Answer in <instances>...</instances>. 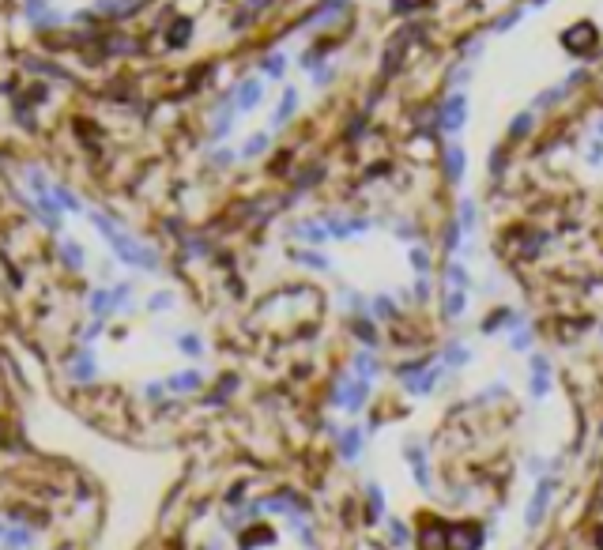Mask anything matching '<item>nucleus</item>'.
Segmentation results:
<instances>
[{"mask_svg": "<svg viewBox=\"0 0 603 550\" xmlns=\"http://www.w3.org/2000/svg\"><path fill=\"white\" fill-rule=\"evenodd\" d=\"M532 121H535V110H524V113H517L513 121H509V136H528L532 133Z\"/></svg>", "mask_w": 603, "mask_h": 550, "instance_id": "10", "label": "nucleus"}, {"mask_svg": "<svg viewBox=\"0 0 603 550\" xmlns=\"http://www.w3.org/2000/svg\"><path fill=\"white\" fill-rule=\"evenodd\" d=\"M468 113H471L468 95H464V90H449V98H445V102H441V110H438V125H441V133L456 136V133H460V128L468 125Z\"/></svg>", "mask_w": 603, "mask_h": 550, "instance_id": "1", "label": "nucleus"}, {"mask_svg": "<svg viewBox=\"0 0 603 550\" xmlns=\"http://www.w3.org/2000/svg\"><path fill=\"white\" fill-rule=\"evenodd\" d=\"M298 106H302V90L294 83H287L283 95H279V106L272 110V133H275V128H283V125H291V117L298 113Z\"/></svg>", "mask_w": 603, "mask_h": 550, "instance_id": "3", "label": "nucleus"}, {"mask_svg": "<svg viewBox=\"0 0 603 550\" xmlns=\"http://www.w3.org/2000/svg\"><path fill=\"white\" fill-rule=\"evenodd\" d=\"M550 0H528V8H547Z\"/></svg>", "mask_w": 603, "mask_h": 550, "instance_id": "17", "label": "nucleus"}, {"mask_svg": "<svg viewBox=\"0 0 603 550\" xmlns=\"http://www.w3.org/2000/svg\"><path fill=\"white\" fill-rule=\"evenodd\" d=\"M596 136L603 140V117H596Z\"/></svg>", "mask_w": 603, "mask_h": 550, "instance_id": "18", "label": "nucleus"}, {"mask_svg": "<svg viewBox=\"0 0 603 550\" xmlns=\"http://www.w3.org/2000/svg\"><path fill=\"white\" fill-rule=\"evenodd\" d=\"M584 162H588V166H603V140H599V136L588 140V147H584Z\"/></svg>", "mask_w": 603, "mask_h": 550, "instance_id": "12", "label": "nucleus"}, {"mask_svg": "<svg viewBox=\"0 0 603 550\" xmlns=\"http://www.w3.org/2000/svg\"><path fill=\"white\" fill-rule=\"evenodd\" d=\"M336 80V64H321L317 72H313V83L317 87H324V83H332Z\"/></svg>", "mask_w": 603, "mask_h": 550, "instance_id": "15", "label": "nucleus"}, {"mask_svg": "<svg viewBox=\"0 0 603 550\" xmlns=\"http://www.w3.org/2000/svg\"><path fill=\"white\" fill-rule=\"evenodd\" d=\"M61 260L72 271H87V249L80 242H61Z\"/></svg>", "mask_w": 603, "mask_h": 550, "instance_id": "7", "label": "nucleus"}, {"mask_svg": "<svg viewBox=\"0 0 603 550\" xmlns=\"http://www.w3.org/2000/svg\"><path fill=\"white\" fill-rule=\"evenodd\" d=\"M61 23H64V11H61V8H49L46 16H38V19L31 23V27H34V31H49V27H61Z\"/></svg>", "mask_w": 603, "mask_h": 550, "instance_id": "11", "label": "nucleus"}, {"mask_svg": "<svg viewBox=\"0 0 603 550\" xmlns=\"http://www.w3.org/2000/svg\"><path fill=\"white\" fill-rule=\"evenodd\" d=\"M468 83H471V64H460V68H453L449 87H453V90H464Z\"/></svg>", "mask_w": 603, "mask_h": 550, "instance_id": "14", "label": "nucleus"}, {"mask_svg": "<svg viewBox=\"0 0 603 550\" xmlns=\"http://www.w3.org/2000/svg\"><path fill=\"white\" fill-rule=\"evenodd\" d=\"M49 11V0H23V16H27V23H34L38 16H46Z\"/></svg>", "mask_w": 603, "mask_h": 550, "instance_id": "13", "label": "nucleus"}, {"mask_svg": "<svg viewBox=\"0 0 603 550\" xmlns=\"http://www.w3.org/2000/svg\"><path fill=\"white\" fill-rule=\"evenodd\" d=\"M483 53H487V42H471V46L464 49V57H468V61H479Z\"/></svg>", "mask_w": 603, "mask_h": 550, "instance_id": "16", "label": "nucleus"}, {"mask_svg": "<svg viewBox=\"0 0 603 550\" xmlns=\"http://www.w3.org/2000/svg\"><path fill=\"white\" fill-rule=\"evenodd\" d=\"M234 106H238L242 113H253L260 102H264V76H249V80L234 83Z\"/></svg>", "mask_w": 603, "mask_h": 550, "instance_id": "2", "label": "nucleus"}, {"mask_svg": "<svg viewBox=\"0 0 603 550\" xmlns=\"http://www.w3.org/2000/svg\"><path fill=\"white\" fill-rule=\"evenodd\" d=\"M524 16H528V8H513V11H505V16H498L490 31H494V34H509L513 27H520V23H524Z\"/></svg>", "mask_w": 603, "mask_h": 550, "instance_id": "9", "label": "nucleus"}, {"mask_svg": "<svg viewBox=\"0 0 603 550\" xmlns=\"http://www.w3.org/2000/svg\"><path fill=\"white\" fill-rule=\"evenodd\" d=\"M464 162H468L464 147H460V143H449V147H445V174H449V181H453V185L464 177Z\"/></svg>", "mask_w": 603, "mask_h": 550, "instance_id": "6", "label": "nucleus"}, {"mask_svg": "<svg viewBox=\"0 0 603 550\" xmlns=\"http://www.w3.org/2000/svg\"><path fill=\"white\" fill-rule=\"evenodd\" d=\"M283 72H287V53L283 49H275V53H268L264 61H260V76H264V80H283Z\"/></svg>", "mask_w": 603, "mask_h": 550, "instance_id": "8", "label": "nucleus"}, {"mask_svg": "<svg viewBox=\"0 0 603 550\" xmlns=\"http://www.w3.org/2000/svg\"><path fill=\"white\" fill-rule=\"evenodd\" d=\"M272 128H260V133H253V136H249L245 143H242V147H238V159L242 162H253V159H260V155H264L268 147H272Z\"/></svg>", "mask_w": 603, "mask_h": 550, "instance_id": "4", "label": "nucleus"}, {"mask_svg": "<svg viewBox=\"0 0 603 550\" xmlns=\"http://www.w3.org/2000/svg\"><path fill=\"white\" fill-rule=\"evenodd\" d=\"M148 0H95V8L91 11H98V16H110V19H121V16H133L136 8H143Z\"/></svg>", "mask_w": 603, "mask_h": 550, "instance_id": "5", "label": "nucleus"}]
</instances>
